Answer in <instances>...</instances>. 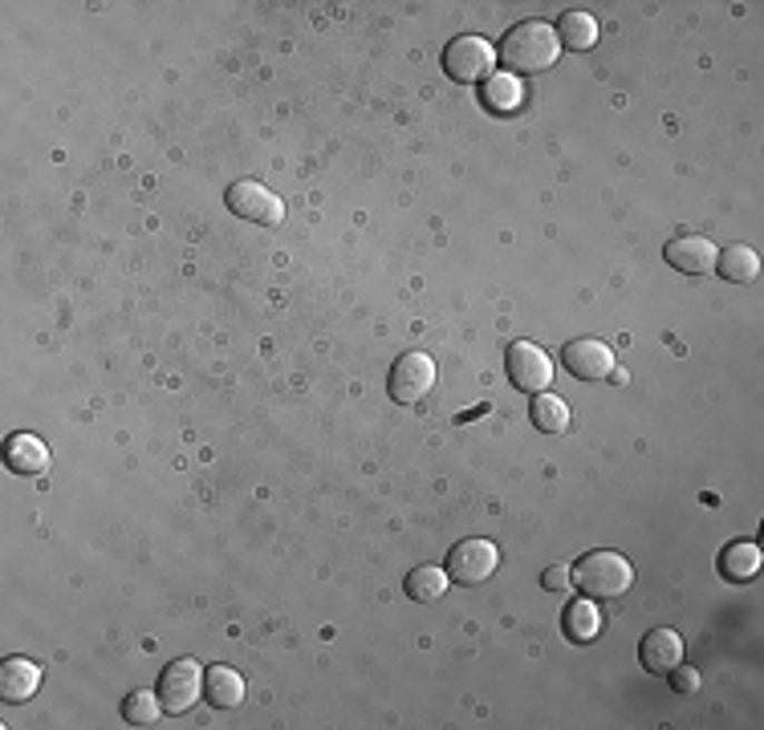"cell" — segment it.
Wrapping results in <instances>:
<instances>
[{
	"label": "cell",
	"mask_w": 764,
	"mask_h": 730,
	"mask_svg": "<svg viewBox=\"0 0 764 730\" xmlns=\"http://www.w3.org/2000/svg\"><path fill=\"white\" fill-rule=\"evenodd\" d=\"M557 53H561V41H557L554 24L545 21L512 24L497 49V58L509 66L512 78H521V73H545L557 61Z\"/></svg>",
	"instance_id": "cell-1"
},
{
	"label": "cell",
	"mask_w": 764,
	"mask_h": 730,
	"mask_svg": "<svg viewBox=\"0 0 764 730\" xmlns=\"http://www.w3.org/2000/svg\"><path fill=\"white\" fill-rule=\"evenodd\" d=\"M569 584L590 601H610V596L630 593L635 569L626 556H618L610 548H598V552H586L578 564H569Z\"/></svg>",
	"instance_id": "cell-2"
},
{
	"label": "cell",
	"mask_w": 764,
	"mask_h": 730,
	"mask_svg": "<svg viewBox=\"0 0 764 730\" xmlns=\"http://www.w3.org/2000/svg\"><path fill=\"white\" fill-rule=\"evenodd\" d=\"M492 61H497V49L476 33L456 37V41H448V49H443V73L452 81H460V86L484 81L488 73H492Z\"/></svg>",
	"instance_id": "cell-3"
},
{
	"label": "cell",
	"mask_w": 764,
	"mask_h": 730,
	"mask_svg": "<svg viewBox=\"0 0 764 730\" xmlns=\"http://www.w3.org/2000/svg\"><path fill=\"white\" fill-rule=\"evenodd\" d=\"M224 204H228L232 216L248 219V224H261V228H277L281 219H285V204L268 191L265 182H256V179L232 182L228 195H224Z\"/></svg>",
	"instance_id": "cell-4"
},
{
	"label": "cell",
	"mask_w": 764,
	"mask_h": 730,
	"mask_svg": "<svg viewBox=\"0 0 764 730\" xmlns=\"http://www.w3.org/2000/svg\"><path fill=\"white\" fill-rule=\"evenodd\" d=\"M199 694H204V670L196 665V658H175L159 673V702L167 714H187Z\"/></svg>",
	"instance_id": "cell-5"
},
{
	"label": "cell",
	"mask_w": 764,
	"mask_h": 730,
	"mask_svg": "<svg viewBox=\"0 0 764 730\" xmlns=\"http://www.w3.org/2000/svg\"><path fill=\"white\" fill-rule=\"evenodd\" d=\"M431 386H435V362H431L428 354H403L399 362L391 365V377H386V389H391V398L399 402V406H415V402H423L431 394Z\"/></svg>",
	"instance_id": "cell-6"
},
{
	"label": "cell",
	"mask_w": 764,
	"mask_h": 730,
	"mask_svg": "<svg viewBox=\"0 0 764 730\" xmlns=\"http://www.w3.org/2000/svg\"><path fill=\"white\" fill-rule=\"evenodd\" d=\"M500 564V552L492 540H460V544L448 552V576L456 584H484Z\"/></svg>",
	"instance_id": "cell-7"
},
{
	"label": "cell",
	"mask_w": 764,
	"mask_h": 730,
	"mask_svg": "<svg viewBox=\"0 0 764 730\" xmlns=\"http://www.w3.org/2000/svg\"><path fill=\"white\" fill-rule=\"evenodd\" d=\"M505 365H509V382L517 389H525V394H541L554 382V362L533 342H512L509 354H505Z\"/></svg>",
	"instance_id": "cell-8"
},
{
	"label": "cell",
	"mask_w": 764,
	"mask_h": 730,
	"mask_svg": "<svg viewBox=\"0 0 764 730\" xmlns=\"http://www.w3.org/2000/svg\"><path fill=\"white\" fill-rule=\"evenodd\" d=\"M561 365L581 382H603V377L614 374V354L610 345L598 342V337H578V342H569L561 349Z\"/></svg>",
	"instance_id": "cell-9"
},
{
	"label": "cell",
	"mask_w": 764,
	"mask_h": 730,
	"mask_svg": "<svg viewBox=\"0 0 764 730\" xmlns=\"http://www.w3.org/2000/svg\"><path fill=\"white\" fill-rule=\"evenodd\" d=\"M663 256H667V264L679 268L684 276L716 273V244L707 240V236H675Z\"/></svg>",
	"instance_id": "cell-10"
},
{
	"label": "cell",
	"mask_w": 764,
	"mask_h": 730,
	"mask_svg": "<svg viewBox=\"0 0 764 730\" xmlns=\"http://www.w3.org/2000/svg\"><path fill=\"white\" fill-rule=\"evenodd\" d=\"M638 658L647 665V673H672L684 662V638L675 629H650L647 638L638 641Z\"/></svg>",
	"instance_id": "cell-11"
},
{
	"label": "cell",
	"mask_w": 764,
	"mask_h": 730,
	"mask_svg": "<svg viewBox=\"0 0 764 730\" xmlns=\"http://www.w3.org/2000/svg\"><path fill=\"white\" fill-rule=\"evenodd\" d=\"M4 463H9V471H17V475H41V471L49 467V446L37 438V434L29 431H17L4 443Z\"/></svg>",
	"instance_id": "cell-12"
},
{
	"label": "cell",
	"mask_w": 764,
	"mask_h": 730,
	"mask_svg": "<svg viewBox=\"0 0 764 730\" xmlns=\"http://www.w3.org/2000/svg\"><path fill=\"white\" fill-rule=\"evenodd\" d=\"M41 685V670L29 658H9L0 665V698L4 702H29Z\"/></svg>",
	"instance_id": "cell-13"
},
{
	"label": "cell",
	"mask_w": 764,
	"mask_h": 730,
	"mask_svg": "<svg viewBox=\"0 0 764 730\" xmlns=\"http://www.w3.org/2000/svg\"><path fill=\"white\" fill-rule=\"evenodd\" d=\"M561 625H566V638L574 641V645H590V641L603 633V613H598V605H594L590 596H574L566 605Z\"/></svg>",
	"instance_id": "cell-14"
},
{
	"label": "cell",
	"mask_w": 764,
	"mask_h": 730,
	"mask_svg": "<svg viewBox=\"0 0 764 730\" xmlns=\"http://www.w3.org/2000/svg\"><path fill=\"white\" fill-rule=\"evenodd\" d=\"M480 98H484V106L492 115H517L525 102L521 78H512V73H488L480 81Z\"/></svg>",
	"instance_id": "cell-15"
},
{
	"label": "cell",
	"mask_w": 764,
	"mask_h": 730,
	"mask_svg": "<svg viewBox=\"0 0 764 730\" xmlns=\"http://www.w3.org/2000/svg\"><path fill=\"white\" fill-rule=\"evenodd\" d=\"M204 698L216 710H236L244 702V678L232 665H212L204 673Z\"/></svg>",
	"instance_id": "cell-16"
},
{
	"label": "cell",
	"mask_w": 764,
	"mask_h": 730,
	"mask_svg": "<svg viewBox=\"0 0 764 730\" xmlns=\"http://www.w3.org/2000/svg\"><path fill=\"white\" fill-rule=\"evenodd\" d=\"M756 572H761V548H756L753 540H736V544H728L719 552V576H724V581L744 584V581H753Z\"/></svg>",
	"instance_id": "cell-17"
},
{
	"label": "cell",
	"mask_w": 764,
	"mask_h": 730,
	"mask_svg": "<svg viewBox=\"0 0 764 730\" xmlns=\"http://www.w3.org/2000/svg\"><path fill=\"white\" fill-rule=\"evenodd\" d=\"M716 273L728 280V285H748L761 273V256H756L748 244H728L724 251H716Z\"/></svg>",
	"instance_id": "cell-18"
},
{
	"label": "cell",
	"mask_w": 764,
	"mask_h": 730,
	"mask_svg": "<svg viewBox=\"0 0 764 730\" xmlns=\"http://www.w3.org/2000/svg\"><path fill=\"white\" fill-rule=\"evenodd\" d=\"M554 33H557V41H561L566 49H574V53H578V49L598 46V21H594L590 12H581V9H569L566 17L557 21Z\"/></svg>",
	"instance_id": "cell-19"
},
{
	"label": "cell",
	"mask_w": 764,
	"mask_h": 730,
	"mask_svg": "<svg viewBox=\"0 0 764 730\" xmlns=\"http://www.w3.org/2000/svg\"><path fill=\"white\" fill-rule=\"evenodd\" d=\"M443 593H448V572H443L440 564H419V569L407 576V596L419 601V605H435Z\"/></svg>",
	"instance_id": "cell-20"
},
{
	"label": "cell",
	"mask_w": 764,
	"mask_h": 730,
	"mask_svg": "<svg viewBox=\"0 0 764 730\" xmlns=\"http://www.w3.org/2000/svg\"><path fill=\"white\" fill-rule=\"evenodd\" d=\"M533 426L537 431H545V434H561V431H569V406L557 394H549V389H541L533 398Z\"/></svg>",
	"instance_id": "cell-21"
},
{
	"label": "cell",
	"mask_w": 764,
	"mask_h": 730,
	"mask_svg": "<svg viewBox=\"0 0 764 730\" xmlns=\"http://www.w3.org/2000/svg\"><path fill=\"white\" fill-rule=\"evenodd\" d=\"M163 714V702H159V690H130L123 698V719L130 727H155Z\"/></svg>",
	"instance_id": "cell-22"
},
{
	"label": "cell",
	"mask_w": 764,
	"mask_h": 730,
	"mask_svg": "<svg viewBox=\"0 0 764 730\" xmlns=\"http://www.w3.org/2000/svg\"><path fill=\"white\" fill-rule=\"evenodd\" d=\"M672 685L679 690V694H695V690H699V670H692V665L679 662L672 670Z\"/></svg>",
	"instance_id": "cell-23"
},
{
	"label": "cell",
	"mask_w": 764,
	"mask_h": 730,
	"mask_svg": "<svg viewBox=\"0 0 764 730\" xmlns=\"http://www.w3.org/2000/svg\"><path fill=\"white\" fill-rule=\"evenodd\" d=\"M541 584L549 589V593H566V589H569V564H554V569H545Z\"/></svg>",
	"instance_id": "cell-24"
}]
</instances>
